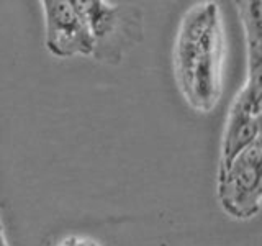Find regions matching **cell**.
I'll return each mask as SVG.
<instances>
[{"label":"cell","mask_w":262,"mask_h":246,"mask_svg":"<svg viewBox=\"0 0 262 246\" xmlns=\"http://www.w3.org/2000/svg\"><path fill=\"white\" fill-rule=\"evenodd\" d=\"M236 7L248 45L249 71L262 69V4L259 0H244Z\"/></svg>","instance_id":"cell-5"},{"label":"cell","mask_w":262,"mask_h":246,"mask_svg":"<svg viewBox=\"0 0 262 246\" xmlns=\"http://www.w3.org/2000/svg\"><path fill=\"white\" fill-rule=\"evenodd\" d=\"M0 232H2V221H0Z\"/></svg>","instance_id":"cell-6"},{"label":"cell","mask_w":262,"mask_h":246,"mask_svg":"<svg viewBox=\"0 0 262 246\" xmlns=\"http://www.w3.org/2000/svg\"><path fill=\"white\" fill-rule=\"evenodd\" d=\"M94 38L92 57L98 63L118 64L143 39V13L133 4L76 0Z\"/></svg>","instance_id":"cell-2"},{"label":"cell","mask_w":262,"mask_h":246,"mask_svg":"<svg viewBox=\"0 0 262 246\" xmlns=\"http://www.w3.org/2000/svg\"><path fill=\"white\" fill-rule=\"evenodd\" d=\"M218 200L229 217L249 220L260 210L262 197V143L248 146L218 172Z\"/></svg>","instance_id":"cell-3"},{"label":"cell","mask_w":262,"mask_h":246,"mask_svg":"<svg viewBox=\"0 0 262 246\" xmlns=\"http://www.w3.org/2000/svg\"><path fill=\"white\" fill-rule=\"evenodd\" d=\"M223 49L218 5H193L180 25L174 59L180 90L195 110L208 113L220 100Z\"/></svg>","instance_id":"cell-1"},{"label":"cell","mask_w":262,"mask_h":246,"mask_svg":"<svg viewBox=\"0 0 262 246\" xmlns=\"http://www.w3.org/2000/svg\"><path fill=\"white\" fill-rule=\"evenodd\" d=\"M45 45L56 57L94 54V38L76 0H43Z\"/></svg>","instance_id":"cell-4"}]
</instances>
